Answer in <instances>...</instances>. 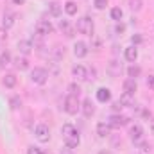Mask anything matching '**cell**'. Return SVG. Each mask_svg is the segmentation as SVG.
<instances>
[{
  "label": "cell",
  "instance_id": "obj_1",
  "mask_svg": "<svg viewBox=\"0 0 154 154\" xmlns=\"http://www.w3.org/2000/svg\"><path fill=\"white\" fill-rule=\"evenodd\" d=\"M61 134H63V138H65L66 147H70V149H75L77 145L81 143L79 133H77V129L72 124H65V125L61 127Z\"/></svg>",
  "mask_w": 154,
  "mask_h": 154
},
{
  "label": "cell",
  "instance_id": "obj_32",
  "mask_svg": "<svg viewBox=\"0 0 154 154\" xmlns=\"http://www.w3.org/2000/svg\"><path fill=\"white\" fill-rule=\"evenodd\" d=\"M93 5H95L97 9H106V5H108V0H93Z\"/></svg>",
  "mask_w": 154,
  "mask_h": 154
},
{
  "label": "cell",
  "instance_id": "obj_13",
  "mask_svg": "<svg viewBox=\"0 0 154 154\" xmlns=\"http://www.w3.org/2000/svg\"><path fill=\"white\" fill-rule=\"evenodd\" d=\"M138 90V86H136V79H125L124 81V93H129V95H134V91Z\"/></svg>",
  "mask_w": 154,
  "mask_h": 154
},
{
  "label": "cell",
  "instance_id": "obj_24",
  "mask_svg": "<svg viewBox=\"0 0 154 154\" xmlns=\"http://www.w3.org/2000/svg\"><path fill=\"white\" fill-rule=\"evenodd\" d=\"M65 13H66V14H70V16H72V14H75V13H77V4H75V2L68 0V2L65 4Z\"/></svg>",
  "mask_w": 154,
  "mask_h": 154
},
{
  "label": "cell",
  "instance_id": "obj_43",
  "mask_svg": "<svg viewBox=\"0 0 154 154\" xmlns=\"http://www.w3.org/2000/svg\"><path fill=\"white\" fill-rule=\"evenodd\" d=\"M151 131H152V134H154V120L151 122Z\"/></svg>",
  "mask_w": 154,
  "mask_h": 154
},
{
  "label": "cell",
  "instance_id": "obj_25",
  "mask_svg": "<svg viewBox=\"0 0 154 154\" xmlns=\"http://www.w3.org/2000/svg\"><path fill=\"white\" fill-rule=\"evenodd\" d=\"M9 106H11V109H20L22 108V99L18 95H13L9 99Z\"/></svg>",
  "mask_w": 154,
  "mask_h": 154
},
{
  "label": "cell",
  "instance_id": "obj_7",
  "mask_svg": "<svg viewBox=\"0 0 154 154\" xmlns=\"http://www.w3.org/2000/svg\"><path fill=\"white\" fill-rule=\"evenodd\" d=\"M81 111H82V115L86 116V118L93 116V113H95V106H93L91 99H86V100L81 102Z\"/></svg>",
  "mask_w": 154,
  "mask_h": 154
},
{
  "label": "cell",
  "instance_id": "obj_17",
  "mask_svg": "<svg viewBox=\"0 0 154 154\" xmlns=\"http://www.w3.org/2000/svg\"><path fill=\"white\" fill-rule=\"evenodd\" d=\"M18 50H20L23 56H29V54L32 52V43L27 41V39H22V41H18Z\"/></svg>",
  "mask_w": 154,
  "mask_h": 154
},
{
  "label": "cell",
  "instance_id": "obj_27",
  "mask_svg": "<svg viewBox=\"0 0 154 154\" xmlns=\"http://www.w3.org/2000/svg\"><path fill=\"white\" fill-rule=\"evenodd\" d=\"M109 14H111V20H115V22H120V20H122V16H124V13H122V9H120V7H113Z\"/></svg>",
  "mask_w": 154,
  "mask_h": 154
},
{
  "label": "cell",
  "instance_id": "obj_18",
  "mask_svg": "<svg viewBox=\"0 0 154 154\" xmlns=\"http://www.w3.org/2000/svg\"><path fill=\"white\" fill-rule=\"evenodd\" d=\"M124 56H125V59H127V61L134 63V61H136V57H138V50H136V47H127V48H125V52H124Z\"/></svg>",
  "mask_w": 154,
  "mask_h": 154
},
{
  "label": "cell",
  "instance_id": "obj_22",
  "mask_svg": "<svg viewBox=\"0 0 154 154\" xmlns=\"http://www.w3.org/2000/svg\"><path fill=\"white\" fill-rule=\"evenodd\" d=\"M61 11H63V7H61L57 2H50V4H48V13H50L52 16H59Z\"/></svg>",
  "mask_w": 154,
  "mask_h": 154
},
{
  "label": "cell",
  "instance_id": "obj_37",
  "mask_svg": "<svg viewBox=\"0 0 154 154\" xmlns=\"http://www.w3.org/2000/svg\"><path fill=\"white\" fill-rule=\"evenodd\" d=\"M59 154H74L72 152V149H70V147H66V149H61V152Z\"/></svg>",
  "mask_w": 154,
  "mask_h": 154
},
{
  "label": "cell",
  "instance_id": "obj_16",
  "mask_svg": "<svg viewBox=\"0 0 154 154\" xmlns=\"http://www.w3.org/2000/svg\"><path fill=\"white\" fill-rule=\"evenodd\" d=\"M13 25H14V14L9 13V11H5L4 16H2V27H4V29H9V27H13Z\"/></svg>",
  "mask_w": 154,
  "mask_h": 154
},
{
  "label": "cell",
  "instance_id": "obj_34",
  "mask_svg": "<svg viewBox=\"0 0 154 154\" xmlns=\"http://www.w3.org/2000/svg\"><path fill=\"white\" fill-rule=\"evenodd\" d=\"M27 154H41V151H39L38 147H29V151H27Z\"/></svg>",
  "mask_w": 154,
  "mask_h": 154
},
{
  "label": "cell",
  "instance_id": "obj_38",
  "mask_svg": "<svg viewBox=\"0 0 154 154\" xmlns=\"http://www.w3.org/2000/svg\"><path fill=\"white\" fill-rule=\"evenodd\" d=\"M142 151H145V152L151 151V145H149V143H142Z\"/></svg>",
  "mask_w": 154,
  "mask_h": 154
},
{
  "label": "cell",
  "instance_id": "obj_6",
  "mask_svg": "<svg viewBox=\"0 0 154 154\" xmlns=\"http://www.w3.org/2000/svg\"><path fill=\"white\" fill-rule=\"evenodd\" d=\"M52 31H54V27L48 20H39L36 23V34L38 36H48V34H52Z\"/></svg>",
  "mask_w": 154,
  "mask_h": 154
},
{
  "label": "cell",
  "instance_id": "obj_33",
  "mask_svg": "<svg viewBox=\"0 0 154 154\" xmlns=\"http://www.w3.org/2000/svg\"><path fill=\"white\" fill-rule=\"evenodd\" d=\"M115 31H116V34H122V32L125 31V25H124V23H116Z\"/></svg>",
  "mask_w": 154,
  "mask_h": 154
},
{
  "label": "cell",
  "instance_id": "obj_20",
  "mask_svg": "<svg viewBox=\"0 0 154 154\" xmlns=\"http://www.w3.org/2000/svg\"><path fill=\"white\" fill-rule=\"evenodd\" d=\"M118 100H120V104H122L124 108H129V106H134V99H133V95H129V93H122Z\"/></svg>",
  "mask_w": 154,
  "mask_h": 154
},
{
  "label": "cell",
  "instance_id": "obj_19",
  "mask_svg": "<svg viewBox=\"0 0 154 154\" xmlns=\"http://www.w3.org/2000/svg\"><path fill=\"white\" fill-rule=\"evenodd\" d=\"M13 63H14V68H16V70H27V68H29V61H27V57H20V56H18Z\"/></svg>",
  "mask_w": 154,
  "mask_h": 154
},
{
  "label": "cell",
  "instance_id": "obj_4",
  "mask_svg": "<svg viewBox=\"0 0 154 154\" xmlns=\"http://www.w3.org/2000/svg\"><path fill=\"white\" fill-rule=\"evenodd\" d=\"M34 134H36L38 142H41V143H47V142L50 140V129H48V125H45V124H38V125H36Z\"/></svg>",
  "mask_w": 154,
  "mask_h": 154
},
{
  "label": "cell",
  "instance_id": "obj_29",
  "mask_svg": "<svg viewBox=\"0 0 154 154\" xmlns=\"http://www.w3.org/2000/svg\"><path fill=\"white\" fill-rule=\"evenodd\" d=\"M142 5H143L142 0H129V7H131V11H134V13H138V11L142 9Z\"/></svg>",
  "mask_w": 154,
  "mask_h": 154
},
{
  "label": "cell",
  "instance_id": "obj_35",
  "mask_svg": "<svg viewBox=\"0 0 154 154\" xmlns=\"http://www.w3.org/2000/svg\"><path fill=\"white\" fill-rule=\"evenodd\" d=\"M111 108H113V109H115V111H120V109H122V108H124V106H122V104H120V100H116V102H113V106H111Z\"/></svg>",
  "mask_w": 154,
  "mask_h": 154
},
{
  "label": "cell",
  "instance_id": "obj_8",
  "mask_svg": "<svg viewBox=\"0 0 154 154\" xmlns=\"http://www.w3.org/2000/svg\"><path fill=\"white\" fill-rule=\"evenodd\" d=\"M129 122V118L127 116H122V115H111L109 118H108V124L111 125V127H122V125H125Z\"/></svg>",
  "mask_w": 154,
  "mask_h": 154
},
{
  "label": "cell",
  "instance_id": "obj_36",
  "mask_svg": "<svg viewBox=\"0 0 154 154\" xmlns=\"http://www.w3.org/2000/svg\"><path fill=\"white\" fill-rule=\"evenodd\" d=\"M131 41H133L134 45H138V43H142V36H138V34H136V36H133V38H131Z\"/></svg>",
  "mask_w": 154,
  "mask_h": 154
},
{
  "label": "cell",
  "instance_id": "obj_11",
  "mask_svg": "<svg viewBox=\"0 0 154 154\" xmlns=\"http://www.w3.org/2000/svg\"><path fill=\"white\" fill-rule=\"evenodd\" d=\"M142 134H143V129H142L140 124H133V125L129 127V136H131L133 142H138V140L142 138Z\"/></svg>",
  "mask_w": 154,
  "mask_h": 154
},
{
  "label": "cell",
  "instance_id": "obj_26",
  "mask_svg": "<svg viewBox=\"0 0 154 154\" xmlns=\"http://www.w3.org/2000/svg\"><path fill=\"white\" fill-rule=\"evenodd\" d=\"M9 63H11V54L5 50V52H2V54H0V68H5Z\"/></svg>",
  "mask_w": 154,
  "mask_h": 154
},
{
  "label": "cell",
  "instance_id": "obj_15",
  "mask_svg": "<svg viewBox=\"0 0 154 154\" xmlns=\"http://www.w3.org/2000/svg\"><path fill=\"white\" fill-rule=\"evenodd\" d=\"M97 100L99 102H109L111 100V91L108 88H99L97 90Z\"/></svg>",
  "mask_w": 154,
  "mask_h": 154
},
{
  "label": "cell",
  "instance_id": "obj_23",
  "mask_svg": "<svg viewBox=\"0 0 154 154\" xmlns=\"http://www.w3.org/2000/svg\"><path fill=\"white\" fill-rule=\"evenodd\" d=\"M120 72H122L120 63H118V61H111V63H109V74H111V77L120 75Z\"/></svg>",
  "mask_w": 154,
  "mask_h": 154
},
{
  "label": "cell",
  "instance_id": "obj_5",
  "mask_svg": "<svg viewBox=\"0 0 154 154\" xmlns=\"http://www.w3.org/2000/svg\"><path fill=\"white\" fill-rule=\"evenodd\" d=\"M47 79H48V72H47L45 68H34V70L31 72V81H32L34 84H45Z\"/></svg>",
  "mask_w": 154,
  "mask_h": 154
},
{
  "label": "cell",
  "instance_id": "obj_28",
  "mask_svg": "<svg viewBox=\"0 0 154 154\" xmlns=\"http://www.w3.org/2000/svg\"><path fill=\"white\" fill-rule=\"evenodd\" d=\"M52 56H54L56 59H61V57L65 56V47H59V45H56V47L52 48Z\"/></svg>",
  "mask_w": 154,
  "mask_h": 154
},
{
  "label": "cell",
  "instance_id": "obj_9",
  "mask_svg": "<svg viewBox=\"0 0 154 154\" xmlns=\"http://www.w3.org/2000/svg\"><path fill=\"white\" fill-rule=\"evenodd\" d=\"M59 31H61L66 38H74V34H75V29L70 25L68 20H61V22H59Z\"/></svg>",
  "mask_w": 154,
  "mask_h": 154
},
{
  "label": "cell",
  "instance_id": "obj_3",
  "mask_svg": "<svg viewBox=\"0 0 154 154\" xmlns=\"http://www.w3.org/2000/svg\"><path fill=\"white\" fill-rule=\"evenodd\" d=\"M65 111L68 113V115H77V111L81 109V102H79V97L75 95H68L66 99H65Z\"/></svg>",
  "mask_w": 154,
  "mask_h": 154
},
{
  "label": "cell",
  "instance_id": "obj_31",
  "mask_svg": "<svg viewBox=\"0 0 154 154\" xmlns=\"http://www.w3.org/2000/svg\"><path fill=\"white\" fill-rule=\"evenodd\" d=\"M140 72H142V70H140V66H134V65H133V66H129V70H127V74H129L131 79H136V77L140 75Z\"/></svg>",
  "mask_w": 154,
  "mask_h": 154
},
{
  "label": "cell",
  "instance_id": "obj_21",
  "mask_svg": "<svg viewBox=\"0 0 154 154\" xmlns=\"http://www.w3.org/2000/svg\"><path fill=\"white\" fill-rule=\"evenodd\" d=\"M2 82H4L5 88H14L16 86V75L14 74H5L4 79H2Z\"/></svg>",
  "mask_w": 154,
  "mask_h": 154
},
{
  "label": "cell",
  "instance_id": "obj_14",
  "mask_svg": "<svg viewBox=\"0 0 154 154\" xmlns=\"http://www.w3.org/2000/svg\"><path fill=\"white\" fill-rule=\"evenodd\" d=\"M109 133H111V125H109V124H106V122H99V124H97V134H99L100 138L109 136Z\"/></svg>",
  "mask_w": 154,
  "mask_h": 154
},
{
  "label": "cell",
  "instance_id": "obj_39",
  "mask_svg": "<svg viewBox=\"0 0 154 154\" xmlns=\"http://www.w3.org/2000/svg\"><path fill=\"white\" fill-rule=\"evenodd\" d=\"M147 84H149L151 88H154V75H151V77H149V81H147Z\"/></svg>",
  "mask_w": 154,
  "mask_h": 154
},
{
  "label": "cell",
  "instance_id": "obj_10",
  "mask_svg": "<svg viewBox=\"0 0 154 154\" xmlns=\"http://www.w3.org/2000/svg\"><path fill=\"white\" fill-rule=\"evenodd\" d=\"M72 74H74V77H75L77 81H86L88 79V68L82 66V65H75L72 68Z\"/></svg>",
  "mask_w": 154,
  "mask_h": 154
},
{
  "label": "cell",
  "instance_id": "obj_2",
  "mask_svg": "<svg viewBox=\"0 0 154 154\" xmlns=\"http://www.w3.org/2000/svg\"><path fill=\"white\" fill-rule=\"evenodd\" d=\"M93 20L90 18V16H81L79 20H77V31L81 32V34H84V36H91L93 34Z\"/></svg>",
  "mask_w": 154,
  "mask_h": 154
},
{
  "label": "cell",
  "instance_id": "obj_42",
  "mask_svg": "<svg viewBox=\"0 0 154 154\" xmlns=\"http://www.w3.org/2000/svg\"><path fill=\"white\" fill-rule=\"evenodd\" d=\"M99 154H113V152H111V151H100Z\"/></svg>",
  "mask_w": 154,
  "mask_h": 154
},
{
  "label": "cell",
  "instance_id": "obj_41",
  "mask_svg": "<svg viewBox=\"0 0 154 154\" xmlns=\"http://www.w3.org/2000/svg\"><path fill=\"white\" fill-rule=\"evenodd\" d=\"M13 2H14L16 5H22V4H25V0H13Z\"/></svg>",
  "mask_w": 154,
  "mask_h": 154
},
{
  "label": "cell",
  "instance_id": "obj_30",
  "mask_svg": "<svg viewBox=\"0 0 154 154\" xmlns=\"http://www.w3.org/2000/svg\"><path fill=\"white\" fill-rule=\"evenodd\" d=\"M68 91H70L68 95H75V97H79V95H81V86L75 84V82H72V84L68 86Z\"/></svg>",
  "mask_w": 154,
  "mask_h": 154
},
{
  "label": "cell",
  "instance_id": "obj_40",
  "mask_svg": "<svg viewBox=\"0 0 154 154\" xmlns=\"http://www.w3.org/2000/svg\"><path fill=\"white\" fill-rule=\"evenodd\" d=\"M5 38H7V34L4 32V29H0V41H2V39H5Z\"/></svg>",
  "mask_w": 154,
  "mask_h": 154
},
{
  "label": "cell",
  "instance_id": "obj_12",
  "mask_svg": "<svg viewBox=\"0 0 154 154\" xmlns=\"http://www.w3.org/2000/svg\"><path fill=\"white\" fill-rule=\"evenodd\" d=\"M74 54H75L77 57H86L88 56V45L84 41H77L75 45H74Z\"/></svg>",
  "mask_w": 154,
  "mask_h": 154
}]
</instances>
